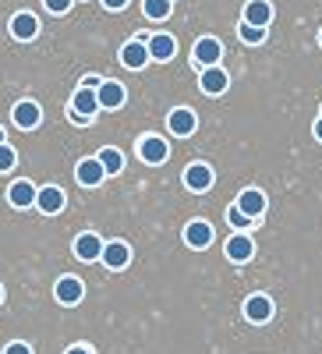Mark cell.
Masks as SVG:
<instances>
[{
	"mask_svg": "<svg viewBox=\"0 0 322 354\" xmlns=\"http://www.w3.org/2000/svg\"><path fill=\"white\" fill-rule=\"evenodd\" d=\"M100 259L106 262V270H124V266L131 262V248L124 241H110V245H103Z\"/></svg>",
	"mask_w": 322,
	"mask_h": 354,
	"instance_id": "cell-11",
	"label": "cell"
},
{
	"mask_svg": "<svg viewBox=\"0 0 322 354\" xmlns=\"http://www.w3.org/2000/svg\"><path fill=\"white\" fill-rule=\"evenodd\" d=\"M11 36L21 39V43L36 39V36H39V18H36V15H28V11L15 15V18H11Z\"/></svg>",
	"mask_w": 322,
	"mask_h": 354,
	"instance_id": "cell-9",
	"label": "cell"
},
{
	"mask_svg": "<svg viewBox=\"0 0 322 354\" xmlns=\"http://www.w3.org/2000/svg\"><path fill=\"white\" fill-rule=\"evenodd\" d=\"M167 128H170V135L184 138V135H191V131L198 128V117H195V110L178 106V110H170V117H167Z\"/></svg>",
	"mask_w": 322,
	"mask_h": 354,
	"instance_id": "cell-3",
	"label": "cell"
},
{
	"mask_svg": "<svg viewBox=\"0 0 322 354\" xmlns=\"http://www.w3.org/2000/svg\"><path fill=\"white\" fill-rule=\"evenodd\" d=\"M15 160H18V156H15V149H11L8 142H0V174L11 170V167H15Z\"/></svg>",
	"mask_w": 322,
	"mask_h": 354,
	"instance_id": "cell-27",
	"label": "cell"
},
{
	"mask_svg": "<svg viewBox=\"0 0 322 354\" xmlns=\"http://www.w3.org/2000/svg\"><path fill=\"white\" fill-rule=\"evenodd\" d=\"M36 188H32V181H15L11 185V192H8V202L15 205V209H28V205H36Z\"/></svg>",
	"mask_w": 322,
	"mask_h": 354,
	"instance_id": "cell-17",
	"label": "cell"
},
{
	"mask_svg": "<svg viewBox=\"0 0 322 354\" xmlns=\"http://www.w3.org/2000/svg\"><path fill=\"white\" fill-rule=\"evenodd\" d=\"M64 354H93V351H89V347H68Z\"/></svg>",
	"mask_w": 322,
	"mask_h": 354,
	"instance_id": "cell-32",
	"label": "cell"
},
{
	"mask_svg": "<svg viewBox=\"0 0 322 354\" xmlns=\"http://www.w3.org/2000/svg\"><path fill=\"white\" fill-rule=\"evenodd\" d=\"M53 294H57V301H61V305H78L85 287H82L78 277H61V280H57V287H53Z\"/></svg>",
	"mask_w": 322,
	"mask_h": 354,
	"instance_id": "cell-10",
	"label": "cell"
},
{
	"mask_svg": "<svg viewBox=\"0 0 322 354\" xmlns=\"http://www.w3.org/2000/svg\"><path fill=\"white\" fill-rule=\"evenodd\" d=\"M71 117L78 124H85V121H93V113L100 110V96H96V88H85V85H78V93L71 96Z\"/></svg>",
	"mask_w": 322,
	"mask_h": 354,
	"instance_id": "cell-1",
	"label": "cell"
},
{
	"mask_svg": "<svg viewBox=\"0 0 322 354\" xmlns=\"http://www.w3.org/2000/svg\"><path fill=\"white\" fill-rule=\"evenodd\" d=\"M145 46H149V57H153V61H170L173 50H178V39L167 36V32H160V36H153Z\"/></svg>",
	"mask_w": 322,
	"mask_h": 354,
	"instance_id": "cell-22",
	"label": "cell"
},
{
	"mask_svg": "<svg viewBox=\"0 0 322 354\" xmlns=\"http://www.w3.org/2000/svg\"><path fill=\"white\" fill-rule=\"evenodd\" d=\"M100 163H103L106 174H121V170H124V156L117 153V149H103V153H100Z\"/></svg>",
	"mask_w": 322,
	"mask_h": 354,
	"instance_id": "cell-25",
	"label": "cell"
},
{
	"mask_svg": "<svg viewBox=\"0 0 322 354\" xmlns=\"http://www.w3.org/2000/svg\"><path fill=\"white\" fill-rule=\"evenodd\" d=\"M238 36H241V43H248V46H258L262 39H266V28H258V25H248V21H241Z\"/></svg>",
	"mask_w": 322,
	"mask_h": 354,
	"instance_id": "cell-24",
	"label": "cell"
},
{
	"mask_svg": "<svg viewBox=\"0 0 322 354\" xmlns=\"http://www.w3.org/2000/svg\"><path fill=\"white\" fill-rule=\"evenodd\" d=\"M103 4H106L110 11H124V8H128V0H103Z\"/></svg>",
	"mask_w": 322,
	"mask_h": 354,
	"instance_id": "cell-31",
	"label": "cell"
},
{
	"mask_svg": "<svg viewBox=\"0 0 322 354\" xmlns=\"http://www.w3.org/2000/svg\"><path fill=\"white\" fill-rule=\"evenodd\" d=\"M238 205H241V213H248L252 220H258L262 213H266V195H262L258 188H245L241 198H238Z\"/></svg>",
	"mask_w": 322,
	"mask_h": 354,
	"instance_id": "cell-18",
	"label": "cell"
},
{
	"mask_svg": "<svg viewBox=\"0 0 322 354\" xmlns=\"http://www.w3.org/2000/svg\"><path fill=\"white\" fill-rule=\"evenodd\" d=\"M82 85H85V88H100L103 78H100V75H89V78H82Z\"/></svg>",
	"mask_w": 322,
	"mask_h": 354,
	"instance_id": "cell-30",
	"label": "cell"
},
{
	"mask_svg": "<svg viewBox=\"0 0 322 354\" xmlns=\"http://www.w3.org/2000/svg\"><path fill=\"white\" fill-rule=\"evenodd\" d=\"M191 57H195V61H198L202 68H213V64H220V57H223V43H220V39H213V36H202V39L195 43Z\"/></svg>",
	"mask_w": 322,
	"mask_h": 354,
	"instance_id": "cell-2",
	"label": "cell"
},
{
	"mask_svg": "<svg viewBox=\"0 0 322 354\" xmlns=\"http://www.w3.org/2000/svg\"><path fill=\"white\" fill-rule=\"evenodd\" d=\"M184 185H188L191 192H209V188H213V170H209L206 163H191V167L184 170Z\"/></svg>",
	"mask_w": 322,
	"mask_h": 354,
	"instance_id": "cell-12",
	"label": "cell"
},
{
	"mask_svg": "<svg viewBox=\"0 0 322 354\" xmlns=\"http://www.w3.org/2000/svg\"><path fill=\"white\" fill-rule=\"evenodd\" d=\"M245 315H248V322H266L273 315V301L266 294H255V298L245 301Z\"/></svg>",
	"mask_w": 322,
	"mask_h": 354,
	"instance_id": "cell-21",
	"label": "cell"
},
{
	"mask_svg": "<svg viewBox=\"0 0 322 354\" xmlns=\"http://www.w3.org/2000/svg\"><path fill=\"white\" fill-rule=\"evenodd\" d=\"M11 117H15V124H18V128L32 131V128L43 121V110H39V103H32V100H21V103H15Z\"/></svg>",
	"mask_w": 322,
	"mask_h": 354,
	"instance_id": "cell-7",
	"label": "cell"
},
{
	"mask_svg": "<svg viewBox=\"0 0 322 354\" xmlns=\"http://www.w3.org/2000/svg\"><path fill=\"white\" fill-rule=\"evenodd\" d=\"M75 255L82 262H96L103 255V241L96 238V234H78V238H75Z\"/></svg>",
	"mask_w": 322,
	"mask_h": 354,
	"instance_id": "cell-16",
	"label": "cell"
},
{
	"mask_svg": "<svg viewBox=\"0 0 322 354\" xmlns=\"http://www.w3.org/2000/svg\"><path fill=\"white\" fill-rule=\"evenodd\" d=\"M75 177H78V185H85V188H96L103 177H106V170H103V163H100V156L96 160H82L78 163V170H75Z\"/></svg>",
	"mask_w": 322,
	"mask_h": 354,
	"instance_id": "cell-14",
	"label": "cell"
},
{
	"mask_svg": "<svg viewBox=\"0 0 322 354\" xmlns=\"http://www.w3.org/2000/svg\"><path fill=\"white\" fill-rule=\"evenodd\" d=\"M184 241H188L191 248H209V245H213V227H209L206 220H191V223L184 227Z\"/></svg>",
	"mask_w": 322,
	"mask_h": 354,
	"instance_id": "cell-13",
	"label": "cell"
},
{
	"mask_svg": "<svg viewBox=\"0 0 322 354\" xmlns=\"http://www.w3.org/2000/svg\"><path fill=\"white\" fill-rule=\"evenodd\" d=\"M315 138L322 142V117H319V121H315Z\"/></svg>",
	"mask_w": 322,
	"mask_h": 354,
	"instance_id": "cell-33",
	"label": "cell"
},
{
	"mask_svg": "<svg viewBox=\"0 0 322 354\" xmlns=\"http://www.w3.org/2000/svg\"><path fill=\"white\" fill-rule=\"evenodd\" d=\"M96 96H100V106L117 110V106H124V85H121V82H103V85L96 88Z\"/></svg>",
	"mask_w": 322,
	"mask_h": 354,
	"instance_id": "cell-19",
	"label": "cell"
},
{
	"mask_svg": "<svg viewBox=\"0 0 322 354\" xmlns=\"http://www.w3.org/2000/svg\"><path fill=\"white\" fill-rule=\"evenodd\" d=\"M4 354H32V347L21 344V340H15V344H8V347H4Z\"/></svg>",
	"mask_w": 322,
	"mask_h": 354,
	"instance_id": "cell-29",
	"label": "cell"
},
{
	"mask_svg": "<svg viewBox=\"0 0 322 354\" xmlns=\"http://www.w3.org/2000/svg\"><path fill=\"white\" fill-rule=\"evenodd\" d=\"M0 142H8V138H4V128H0Z\"/></svg>",
	"mask_w": 322,
	"mask_h": 354,
	"instance_id": "cell-34",
	"label": "cell"
},
{
	"mask_svg": "<svg viewBox=\"0 0 322 354\" xmlns=\"http://www.w3.org/2000/svg\"><path fill=\"white\" fill-rule=\"evenodd\" d=\"M142 11H145V18L163 21V18H170V11H173V0H142Z\"/></svg>",
	"mask_w": 322,
	"mask_h": 354,
	"instance_id": "cell-23",
	"label": "cell"
},
{
	"mask_svg": "<svg viewBox=\"0 0 322 354\" xmlns=\"http://www.w3.org/2000/svg\"><path fill=\"white\" fill-rule=\"evenodd\" d=\"M64 202H68V195H64L61 188H57V185H46V188H39V195H36L39 213H46V216L61 213V209H64Z\"/></svg>",
	"mask_w": 322,
	"mask_h": 354,
	"instance_id": "cell-8",
	"label": "cell"
},
{
	"mask_svg": "<svg viewBox=\"0 0 322 354\" xmlns=\"http://www.w3.org/2000/svg\"><path fill=\"white\" fill-rule=\"evenodd\" d=\"M43 4H46V11H53V15H64V11H71L75 0H43Z\"/></svg>",
	"mask_w": 322,
	"mask_h": 354,
	"instance_id": "cell-28",
	"label": "cell"
},
{
	"mask_svg": "<svg viewBox=\"0 0 322 354\" xmlns=\"http://www.w3.org/2000/svg\"><path fill=\"white\" fill-rule=\"evenodd\" d=\"M138 156H142V163H163L170 156V145L160 135H145L138 142Z\"/></svg>",
	"mask_w": 322,
	"mask_h": 354,
	"instance_id": "cell-4",
	"label": "cell"
},
{
	"mask_svg": "<svg viewBox=\"0 0 322 354\" xmlns=\"http://www.w3.org/2000/svg\"><path fill=\"white\" fill-rule=\"evenodd\" d=\"M227 255H230V262H248L255 255V245H252L248 234H234L227 241Z\"/></svg>",
	"mask_w": 322,
	"mask_h": 354,
	"instance_id": "cell-20",
	"label": "cell"
},
{
	"mask_svg": "<svg viewBox=\"0 0 322 354\" xmlns=\"http://www.w3.org/2000/svg\"><path fill=\"white\" fill-rule=\"evenodd\" d=\"M227 223H230L234 230H238V234H245V230L252 227V216H248V213H241V205H230V209H227Z\"/></svg>",
	"mask_w": 322,
	"mask_h": 354,
	"instance_id": "cell-26",
	"label": "cell"
},
{
	"mask_svg": "<svg viewBox=\"0 0 322 354\" xmlns=\"http://www.w3.org/2000/svg\"><path fill=\"white\" fill-rule=\"evenodd\" d=\"M319 43H322V32H319Z\"/></svg>",
	"mask_w": 322,
	"mask_h": 354,
	"instance_id": "cell-36",
	"label": "cell"
},
{
	"mask_svg": "<svg viewBox=\"0 0 322 354\" xmlns=\"http://www.w3.org/2000/svg\"><path fill=\"white\" fill-rule=\"evenodd\" d=\"M0 301H4V287H0Z\"/></svg>",
	"mask_w": 322,
	"mask_h": 354,
	"instance_id": "cell-35",
	"label": "cell"
},
{
	"mask_svg": "<svg viewBox=\"0 0 322 354\" xmlns=\"http://www.w3.org/2000/svg\"><path fill=\"white\" fill-rule=\"evenodd\" d=\"M149 61H153V57H149V46H145L142 39H131V43L121 46V64H124V68L138 71V68H145Z\"/></svg>",
	"mask_w": 322,
	"mask_h": 354,
	"instance_id": "cell-5",
	"label": "cell"
},
{
	"mask_svg": "<svg viewBox=\"0 0 322 354\" xmlns=\"http://www.w3.org/2000/svg\"><path fill=\"white\" fill-rule=\"evenodd\" d=\"M198 85H202V93H206V96H223L227 85H230V78H227V71H223L220 64H213V68L202 71Z\"/></svg>",
	"mask_w": 322,
	"mask_h": 354,
	"instance_id": "cell-6",
	"label": "cell"
},
{
	"mask_svg": "<svg viewBox=\"0 0 322 354\" xmlns=\"http://www.w3.org/2000/svg\"><path fill=\"white\" fill-rule=\"evenodd\" d=\"M248 25H258V28H266L273 21V8H269V0H248L245 4V18Z\"/></svg>",
	"mask_w": 322,
	"mask_h": 354,
	"instance_id": "cell-15",
	"label": "cell"
}]
</instances>
